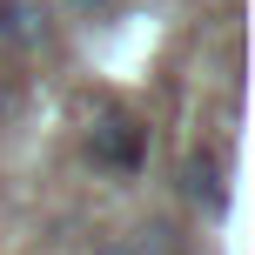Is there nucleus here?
<instances>
[{
    "instance_id": "nucleus-1",
    "label": "nucleus",
    "mask_w": 255,
    "mask_h": 255,
    "mask_svg": "<svg viewBox=\"0 0 255 255\" xmlns=\"http://www.w3.org/2000/svg\"><path fill=\"white\" fill-rule=\"evenodd\" d=\"M175 202L188 208L195 222H222V215H229V202H235L229 161H222L215 148H188V154L175 161Z\"/></svg>"
},
{
    "instance_id": "nucleus-2",
    "label": "nucleus",
    "mask_w": 255,
    "mask_h": 255,
    "mask_svg": "<svg viewBox=\"0 0 255 255\" xmlns=\"http://www.w3.org/2000/svg\"><path fill=\"white\" fill-rule=\"evenodd\" d=\"M88 161L108 175H141L148 168V121L128 115V108H101L88 128Z\"/></svg>"
},
{
    "instance_id": "nucleus-3",
    "label": "nucleus",
    "mask_w": 255,
    "mask_h": 255,
    "mask_svg": "<svg viewBox=\"0 0 255 255\" xmlns=\"http://www.w3.org/2000/svg\"><path fill=\"white\" fill-rule=\"evenodd\" d=\"M47 34H54V20L40 0H0V47L34 54V47H47Z\"/></svg>"
},
{
    "instance_id": "nucleus-4",
    "label": "nucleus",
    "mask_w": 255,
    "mask_h": 255,
    "mask_svg": "<svg viewBox=\"0 0 255 255\" xmlns=\"http://www.w3.org/2000/svg\"><path fill=\"white\" fill-rule=\"evenodd\" d=\"M134 255H195V235L181 229V215H148L134 235H128Z\"/></svg>"
},
{
    "instance_id": "nucleus-5",
    "label": "nucleus",
    "mask_w": 255,
    "mask_h": 255,
    "mask_svg": "<svg viewBox=\"0 0 255 255\" xmlns=\"http://www.w3.org/2000/svg\"><path fill=\"white\" fill-rule=\"evenodd\" d=\"M67 13H74V20H108V13L121 7V0H61Z\"/></svg>"
},
{
    "instance_id": "nucleus-6",
    "label": "nucleus",
    "mask_w": 255,
    "mask_h": 255,
    "mask_svg": "<svg viewBox=\"0 0 255 255\" xmlns=\"http://www.w3.org/2000/svg\"><path fill=\"white\" fill-rule=\"evenodd\" d=\"M88 255H134V249H128V235H101V242H94Z\"/></svg>"
},
{
    "instance_id": "nucleus-7",
    "label": "nucleus",
    "mask_w": 255,
    "mask_h": 255,
    "mask_svg": "<svg viewBox=\"0 0 255 255\" xmlns=\"http://www.w3.org/2000/svg\"><path fill=\"white\" fill-rule=\"evenodd\" d=\"M7 115H13V101H7V88H0V121H7Z\"/></svg>"
}]
</instances>
